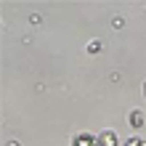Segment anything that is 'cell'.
<instances>
[{
    "label": "cell",
    "mask_w": 146,
    "mask_h": 146,
    "mask_svg": "<svg viewBox=\"0 0 146 146\" xmlns=\"http://www.w3.org/2000/svg\"><path fill=\"white\" fill-rule=\"evenodd\" d=\"M143 96H146V82H143Z\"/></svg>",
    "instance_id": "8992f818"
},
{
    "label": "cell",
    "mask_w": 146,
    "mask_h": 146,
    "mask_svg": "<svg viewBox=\"0 0 146 146\" xmlns=\"http://www.w3.org/2000/svg\"><path fill=\"white\" fill-rule=\"evenodd\" d=\"M72 146H98V143H96V138H93V135H88V133H82V135H74V141H72Z\"/></svg>",
    "instance_id": "7a4b0ae2"
},
{
    "label": "cell",
    "mask_w": 146,
    "mask_h": 146,
    "mask_svg": "<svg viewBox=\"0 0 146 146\" xmlns=\"http://www.w3.org/2000/svg\"><path fill=\"white\" fill-rule=\"evenodd\" d=\"M130 125L133 127H143V111H133L130 114Z\"/></svg>",
    "instance_id": "3957f363"
},
{
    "label": "cell",
    "mask_w": 146,
    "mask_h": 146,
    "mask_svg": "<svg viewBox=\"0 0 146 146\" xmlns=\"http://www.w3.org/2000/svg\"><path fill=\"white\" fill-rule=\"evenodd\" d=\"M96 143H98V146H117V135L111 133V130H104V133L98 135Z\"/></svg>",
    "instance_id": "6da1fadb"
},
{
    "label": "cell",
    "mask_w": 146,
    "mask_h": 146,
    "mask_svg": "<svg viewBox=\"0 0 146 146\" xmlns=\"http://www.w3.org/2000/svg\"><path fill=\"white\" fill-rule=\"evenodd\" d=\"M88 50H90V53H98V50H101V42H98V40H93L90 45H88Z\"/></svg>",
    "instance_id": "5b68a950"
},
{
    "label": "cell",
    "mask_w": 146,
    "mask_h": 146,
    "mask_svg": "<svg viewBox=\"0 0 146 146\" xmlns=\"http://www.w3.org/2000/svg\"><path fill=\"white\" fill-rule=\"evenodd\" d=\"M125 146H146V141H141V138H127Z\"/></svg>",
    "instance_id": "277c9868"
}]
</instances>
